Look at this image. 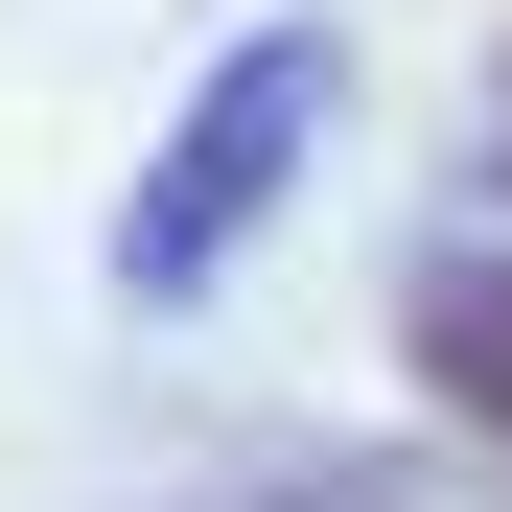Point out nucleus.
<instances>
[{"label":"nucleus","mask_w":512,"mask_h":512,"mask_svg":"<svg viewBox=\"0 0 512 512\" xmlns=\"http://www.w3.org/2000/svg\"><path fill=\"white\" fill-rule=\"evenodd\" d=\"M326 94H350V47H326V24H256V47L210 70V94L163 117V163H140V210H117V303H210V256H233L256 210L303 187Z\"/></svg>","instance_id":"nucleus-1"},{"label":"nucleus","mask_w":512,"mask_h":512,"mask_svg":"<svg viewBox=\"0 0 512 512\" xmlns=\"http://www.w3.org/2000/svg\"><path fill=\"white\" fill-rule=\"evenodd\" d=\"M396 373L512 466V256H419V280H396Z\"/></svg>","instance_id":"nucleus-2"}]
</instances>
